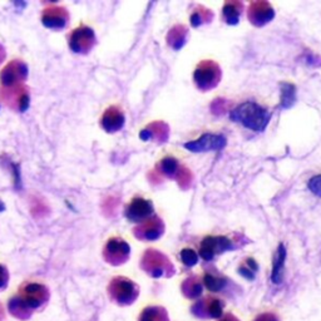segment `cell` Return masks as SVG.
I'll return each instance as SVG.
<instances>
[{
    "label": "cell",
    "instance_id": "1",
    "mask_svg": "<svg viewBox=\"0 0 321 321\" xmlns=\"http://www.w3.org/2000/svg\"><path fill=\"white\" fill-rule=\"evenodd\" d=\"M230 118L234 122L241 123L247 130L254 131V132H262L269 125L271 115L269 111L265 110L257 103L247 100V102L237 105L230 113Z\"/></svg>",
    "mask_w": 321,
    "mask_h": 321
},
{
    "label": "cell",
    "instance_id": "3",
    "mask_svg": "<svg viewBox=\"0 0 321 321\" xmlns=\"http://www.w3.org/2000/svg\"><path fill=\"white\" fill-rule=\"evenodd\" d=\"M275 13L269 3H252L249 9V19L256 27H262L274 18Z\"/></svg>",
    "mask_w": 321,
    "mask_h": 321
},
{
    "label": "cell",
    "instance_id": "7",
    "mask_svg": "<svg viewBox=\"0 0 321 321\" xmlns=\"http://www.w3.org/2000/svg\"><path fill=\"white\" fill-rule=\"evenodd\" d=\"M241 3H226L224 7V18L229 24H237L242 12Z\"/></svg>",
    "mask_w": 321,
    "mask_h": 321
},
{
    "label": "cell",
    "instance_id": "4",
    "mask_svg": "<svg viewBox=\"0 0 321 321\" xmlns=\"http://www.w3.org/2000/svg\"><path fill=\"white\" fill-rule=\"evenodd\" d=\"M226 146V138L219 135H204L194 143L187 145V148L193 152H203V151L221 150Z\"/></svg>",
    "mask_w": 321,
    "mask_h": 321
},
{
    "label": "cell",
    "instance_id": "8",
    "mask_svg": "<svg viewBox=\"0 0 321 321\" xmlns=\"http://www.w3.org/2000/svg\"><path fill=\"white\" fill-rule=\"evenodd\" d=\"M295 98H296V89L295 85L284 83L281 85V107L287 108L294 104Z\"/></svg>",
    "mask_w": 321,
    "mask_h": 321
},
{
    "label": "cell",
    "instance_id": "6",
    "mask_svg": "<svg viewBox=\"0 0 321 321\" xmlns=\"http://www.w3.org/2000/svg\"><path fill=\"white\" fill-rule=\"evenodd\" d=\"M285 259H286V250H285L284 245H280L276 256H275L274 269H272V275H271V279L275 284H280V282H281Z\"/></svg>",
    "mask_w": 321,
    "mask_h": 321
},
{
    "label": "cell",
    "instance_id": "2",
    "mask_svg": "<svg viewBox=\"0 0 321 321\" xmlns=\"http://www.w3.org/2000/svg\"><path fill=\"white\" fill-rule=\"evenodd\" d=\"M220 68L219 65L215 64V63H203L202 65H199L198 69L196 70V82L198 83L199 87L202 88H212L219 83L220 79Z\"/></svg>",
    "mask_w": 321,
    "mask_h": 321
},
{
    "label": "cell",
    "instance_id": "5",
    "mask_svg": "<svg viewBox=\"0 0 321 321\" xmlns=\"http://www.w3.org/2000/svg\"><path fill=\"white\" fill-rule=\"evenodd\" d=\"M231 247V241L226 237H207L201 247V256L204 260H211L219 252Z\"/></svg>",
    "mask_w": 321,
    "mask_h": 321
},
{
    "label": "cell",
    "instance_id": "11",
    "mask_svg": "<svg viewBox=\"0 0 321 321\" xmlns=\"http://www.w3.org/2000/svg\"><path fill=\"white\" fill-rule=\"evenodd\" d=\"M183 259H184V262H187V264L189 265H193L194 262L197 261V256L194 255V252L192 251V250H184Z\"/></svg>",
    "mask_w": 321,
    "mask_h": 321
},
{
    "label": "cell",
    "instance_id": "9",
    "mask_svg": "<svg viewBox=\"0 0 321 321\" xmlns=\"http://www.w3.org/2000/svg\"><path fill=\"white\" fill-rule=\"evenodd\" d=\"M204 284H206L207 289L211 290V291H219L222 286H224V281L216 277L211 276V275H207L204 277Z\"/></svg>",
    "mask_w": 321,
    "mask_h": 321
},
{
    "label": "cell",
    "instance_id": "10",
    "mask_svg": "<svg viewBox=\"0 0 321 321\" xmlns=\"http://www.w3.org/2000/svg\"><path fill=\"white\" fill-rule=\"evenodd\" d=\"M307 187H309V189L312 193L321 197V174L312 177L309 181V183H307Z\"/></svg>",
    "mask_w": 321,
    "mask_h": 321
}]
</instances>
